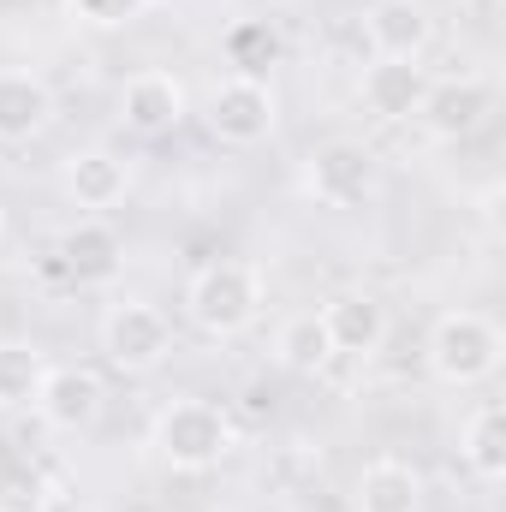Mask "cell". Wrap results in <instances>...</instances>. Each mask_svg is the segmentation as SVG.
<instances>
[{
	"label": "cell",
	"instance_id": "cell-1",
	"mask_svg": "<svg viewBox=\"0 0 506 512\" xmlns=\"http://www.w3.org/2000/svg\"><path fill=\"white\" fill-rule=\"evenodd\" d=\"M262 304H268V274H262V262H245V256H221V262L197 268L185 286V316L209 340L251 334Z\"/></svg>",
	"mask_w": 506,
	"mask_h": 512
},
{
	"label": "cell",
	"instance_id": "cell-2",
	"mask_svg": "<svg viewBox=\"0 0 506 512\" xmlns=\"http://www.w3.org/2000/svg\"><path fill=\"white\" fill-rule=\"evenodd\" d=\"M233 441H239L233 411L215 405V399H197V393L167 399V405L155 411V423H149V447H155V459H161L167 471H179V477H203V471H215V465L233 453Z\"/></svg>",
	"mask_w": 506,
	"mask_h": 512
},
{
	"label": "cell",
	"instance_id": "cell-3",
	"mask_svg": "<svg viewBox=\"0 0 506 512\" xmlns=\"http://www.w3.org/2000/svg\"><path fill=\"white\" fill-rule=\"evenodd\" d=\"M506 358V334L495 316L483 310H447L435 316L429 328V346H423V364L441 387H483Z\"/></svg>",
	"mask_w": 506,
	"mask_h": 512
},
{
	"label": "cell",
	"instance_id": "cell-4",
	"mask_svg": "<svg viewBox=\"0 0 506 512\" xmlns=\"http://www.w3.org/2000/svg\"><path fill=\"white\" fill-rule=\"evenodd\" d=\"M96 340H102V352H108V364H114L120 376H155V370L173 358V322H167V310L149 304V298H114V304L102 310Z\"/></svg>",
	"mask_w": 506,
	"mask_h": 512
},
{
	"label": "cell",
	"instance_id": "cell-5",
	"mask_svg": "<svg viewBox=\"0 0 506 512\" xmlns=\"http://www.w3.org/2000/svg\"><path fill=\"white\" fill-rule=\"evenodd\" d=\"M304 191H310L316 209H340V215L364 209L376 197V155L352 137H328L304 161Z\"/></svg>",
	"mask_w": 506,
	"mask_h": 512
},
{
	"label": "cell",
	"instance_id": "cell-6",
	"mask_svg": "<svg viewBox=\"0 0 506 512\" xmlns=\"http://www.w3.org/2000/svg\"><path fill=\"white\" fill-rule=\"evenodd\" d=\"M203 120H209V137L227 143V149H256V143H268L274 126H280L274 84H262V78H221V84L209 90Z\"/></svg>",
	"mask_w": 506,
	"mask_h": 512
},
{
	"label": "cell",
	"instance_id": "cell-7",
	"mask_svg": "<svg viewBox=\"0 0 506 512\" xmlns=\"http://www.w3.org/2000/svg\"><path fill=\"white\" fill-rule=\"evenodd\" d=\"M495 114V84L483 72H459V78H429V96L417 108V126L435 143H465L489 126Z\"/></svg>",
	"mask_w": 506,
	"mask_h": 512
},
{
	"label": "cell",
	"instance_id": "cell-8",
	"mask_svg": "<svg viewBox=\"0 0 506 512\" xmlns=\"http://www.w3.org/2000/svg\"><path fill=\"white\" fill-rule=\"evenodd\" d=\"M102 411H108V382H102L90 364H48L36 417H42L54 435H84V429L102 423Z\"/></svg>",
	"mask_w": 506,
	"mask_h": 512
},
{
	"label": "cell",
	"instance_id": "cell-9",
	"mask_svg": "<svg viewBox=\"0 0 506 512\" xmlns=\"http://www.w3.org/2000/svg\"><path fill=\"white\" fill-rule=\"evenodd\" d=\"M54 268H60L66 286L96 292V286H114V280H120V268H126V245H120V233H114L108 221L90 215V221H78V227L60 233V245H54Z\"/></svg>",
	"mask_w": 506,
	"mask_h": 512
},
{
	"label": "cell",
	"instance_id": "cell-10",
	"mask_svg": "<svg viewBox=\"0 0 506 512\" xmlns=\"http://www.w3.org/2000/svg\"><path fill=\"white\" fill-rule=\"evenodd\" d=\"M185 120V84L167 66H143L120 84V126L131 137H167Z\"/></svg>",
	"mask_w": 506,
	"mask_h": 512
},
{
	"label": "cell",
	"instance_id": "cell-11",
	"mask_svg": "<svg viewBox=\"0 0 506 512\" xmlns=\"http://www.w3.org/2000/svg\"><path fill=\"white\" fill-rule=\"evenodd\" d=\"M322 322H328V340H334V358H376L381 340H387V304L364 286H346L322 304Z\"/></svg>",
	"mask_w": 506,
	"mask_h": 512
},
{
	"label": "cell",
	"instance_id": "cell-12",
	"mask_svg": "<svg viewBox=\"0 0 506 512\" xmlns=\"http://www.w3.org/2000/svg\"><path fill=\"white\" fill-rule=\"evenodd\" d=\"M364 36L376 60H423L435 42V12L423 0H376L364 12Z\"/></svg>",
	"mask_w": 506,
	"mask_h": 512
},
{
	"label": "cell",
	"instance_id": "cell-13",
	"mask_svg": "<svg viewBox=\"0 0 506 512\" xmlns=\"http://www.w3.org/2000/svg\"><path fill=\"white\" fill-rule=\"evenodd\" d=\"M358 96H364V108L376 120H387V126L417 120V108L429 96V72H423V60H370L364 78H358Z\"/></svg>",
	"mask_w": 506,
	"mask_h": 512
},
{
	"label": "cell",
	"instance_id": "cell-14",
	"mask_svg": "<svg viewBox=\"0 0 506 512\" xmlns=\"http://www.w3.org/2000/svg\"><path fill=\"white\" fill-rule=\"evenodd\" d=\"M54 120V90L36 78V72H18L6 66L0 72V143H36Z\"/></svg>",
	"mask_w": 506,
	"mask_h": 512
},
{
	"label": "cell",
	"instance_id": "cell-15",
	"mask_svg": "<svg viewBox=\"0 0 506 512\" xmlns=\"http://www.w3.org/2000/svg\"><path fill=\"white\" fill-rule=\"evenodd\" d=\"M126 191H131L126 155H114V149H78V155L66 161V197H72L78 209H90V215L126 203Z\"/></svg>",
	"mask_w": 506,
	"mask_h": 512
},
{
	"label": "cell",
	"instance_id": "cell-16",
	"mask_svg": "<svg viewBox=\"0 0 506 512\" xmlns=\"http://www.w3.org/2000/svg\"><path fill=\"white\" fill-rule=\"evenodd\" d=\"M459 459H465V471H471L483 489H495L506 477V411H501V399H483V405L465 417V429H459Z\"/></svg>",
	"mask_w": 506,
	"mask_h": 512
},
{
	"label": "cell",
	"instance_id": "cell-17",
	"mask_svg": "<svg viewBox=\"0 0 506 512\" xmlns=\"http://www.w3.org/2000/svg\"><path fill=\"white\" fill-rule=\"evenodd\" d=\"M358 512H423V477L405 459H370L358 471Z\"/></svg>",
	"mask_w": 506,
	"mask_h": 512
},
{
	"label": "cell",
	"instance_id": "cell-18",
	"mask_svg": "<svg viewBox=\"0 0 506 512\" xmlns=\"http://www.w3.org/2000/svg\"><path fill=\"white\" fill-rule=\"evenodd\" d=\"M221 54L233 66V78H262L268 84V72L286 60V36H280L274 18H239V24H227Z\"/></svg>",
	"mask_w": 506,
	"mask_h": 512
},
{
	"label": "cell",
	"instance_id": "cell-19",
	"mask_svg": "<svg viewBox=\"0 0 506 512\" xmlns=\"http://www.w3.org/2000/svg\"><path fill=\"white\" fill-rule=\"evenodd\" d=\"M274 358H280V370H292V376H322V370L334 364V340H328L322 310L286 316L280 334H274Z\"/></svg>",
	"mask_w": 506,
	"mask_h": 512
},
{
	"label": "cell",
	"instance_id": "cell-20",
	"mask_svg": "<svg viewBox=\"0 0 506 512\" xmlns=\"http://www.w3.org/2000/svg\"><path fill=\"white\" fill-rule=\"evenodd\" d=\"M48 382V352L30 340H0V411H36Z\"/></svg>",
	"mask_w": 506,
	"mask_h": 512
},
{
	"label": "cell",
	"instance_id": "cell-21",
	"mask_svg": "<svg viewBox=\"0 0 506 512\" xmlns=\"http://www.w3.org/2000/svg\"><path fill=\"white\" fill-rule=\"evenodd\" d=\"M54 501H60V483L42 459H30V453L0 459V512H48Z\"/></svg>",
	"mask_w": 506,
	"mask_h": 512
},
{
	"label": "cell",
	"instance_id": "cell-22",
	"mask_svg": "<svg viewBox=\"0 0 506 512\" xmlns=\"http://www.w3.org/2000/svg\"><path fill=\"white\" fill-rule=\"evenodd\" d=\"M149 0H66V18L84 30H126L131 18H143Z\"/></svg>",
	"mask_w": 506,
	"mask_h": 512
}]
</instances>
